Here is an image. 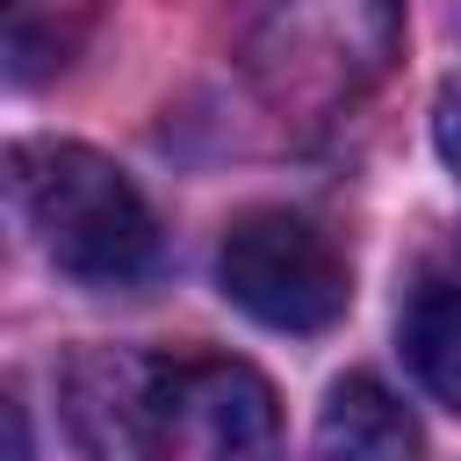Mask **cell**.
<instances>
[{
	"instance_id": "1",
	"label": "cell",
	"mask_w": 461,
	"mask_h": 461,
	"mask_svg": "<svg viewBox=\"0 0 461 461\" xmlns=\"http://www.w3.org/2000/svg\"><path fill=\"white\" fill-rule=\"evenodd\" d=\"M58 396L86 461H281V403L230 353L79 346Z\"/></svg>"
},
{
	"instance_id": "5",
	"label": "cell",
	"mask_w": 461,
	"mask_h": 461,
	"mask_svg": "<svg viewBox=\"0 0 461 461\" xmlns=\"http://www.w3.org/2000/svg\"><path fill=\"white\" fill-rule=\"evenodd\" d=\"M396 339H403V360H411V375L425 382V396H439V403L461 418V281L425 274V281L411 288V303H403Z\"/></svg>"
},
{
	"instance_id": "4",
	"label": "cell",
	"mask_w": 461,
	"mask_h": 461,
	"mask_svg": "<svg viewBox=\"0 0 461 461\" xmlns=\"http://www.w3.org/2000/svg\"><path fill=\"white\" fill-rule=\"evenodd\" d=\"M411 454H418V425L375 375L331 382L317 411V461H411Z\"/></svg>"
},
{
	"instance_id": "2",
	"label": "cell",
	"mask_w": 461,
	"mask_h": 461,
	"mask_svg": "<svg viewBox=\"0 0 461 461\" xmlns=\"http://www.w3.org/2000/svg\"><path fill=\"white\" fill-rule=\"evenodd\" d=\"M7 187L58 274H72L86 288H122V281L151 274L158 223L115 158H101L86 144H14Z\"/></svg>"
},
{
	"instance_id": "7",
	"label": "cell",
	"mask_w": 461,
	"mask_h": 461,
	"mask_svg": "<svg viewBox=\"0 0 461 461\" xmlns=\"http://www.w3.org/2000/svg\"><path fill=\"white\" fill-rule=\"evenodd\" d=\"M7 461H29V418L14 396H7Z\"/></svg>"
},
{
	"instance_id": "6",
	"label": "cell",
	"mask_w": 461,
	"mask_h": 461,
	"mask_svg": "<svg viewBox=\"0 0 461 461\" xmlns=\"http://www.w3.org/2000/svg\"><path fill=\"white\" fill-rule=\"evenodd\" d=\"M432 144H439L447 173L461 180V72L439 79V94H432Z\"/></svg>"
},
{
	"instance_id": "3",
	"label": "cell",
	"mask_w": 461,
	"mask_h": 461,
	"mask_svg": "<svg viewBox=\"0 0 461 461\" xmlns=\"http://www.w3.org/2000/svg\"><path fill=\"white\" fill-rule=\"evenodd\" d=\"M223 295L267 331H324L346 317V252L295 209H245L216 245Z\"/></svg>"
}]
</instances>
